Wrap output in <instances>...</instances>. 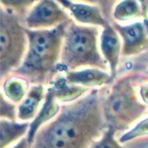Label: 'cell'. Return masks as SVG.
<instances>
[{
	"instance_id": "cell-1",
	"label": "cell",
	"mask_w": 148,
	"mask_h": 148,
	"mask_svg": "<svg viewBox=\"0 0 148 148\" xmlns=\"http://www.w3.org/2000/svg\"><path fill=\"white\" fill-rule=\"evenodd\" d=\"M111 86L92 89L63 105L58 114L38 130L31 148H91L108 127L103 106Z\"/></svg>"
},
{
	"instance_id": "cell-2",
	"label": "cell",
	"mask_w": 148,
	"mask_h": 148,
	"mask_svg": "<svg viewBox=\"0 0 148 148\" xmlns=\"http://www.w3.org/2000/svg\"><path fill=\"white\" fill-rule=\"evenodd\" d=\"M70 21L48 30L25 28L29 41L27 53L21 66L12 75L19 76L32 86L50 85L58 74L64 38Z\"/></svg>"
},
{
	"instance_id": "cell-3",
	"label": "cell",
	"mask_w": 148,
	"mask_h": 148,
	"mask_svg": "<svg viewBox=\"0 0 148 148\" xmlns=\"http://www.w3.org/2000/svg\"><path fill=\"white\" fill-rule=\"evenodd\" d=\"M143 78L140 73H127L110 87L104 100V114L107 125L117 132L130 129L147 112L139 95Z\"/></svg>"
},
{
	"instance_id": "cell-4",
	"label": "cell",
	"mask_w": 148,
	"mask_h": 148,
	"mask_svg": "<svg viewBox=\"0 0 148 148\" xmlns=\"http://www.w3.org/2000/svg\"><path fill=\"white\" fill-rule=\"evenodd\" d=\"M82 68L107 71L109 66L99 50L98 28L79 25L71 19L64 38L58 73L79 71Z\"/></svg>"
},
{
	"instance_id": "cell-5",
	"label": "cell",
	"mask_w": 148,
	"mask_h": 148,
	"mask_svg": "<svg viewBox=\"0 0 148 148\" xmlns=\"http://www.w3.org/2000/svg\"><path fill=\"white\" fill-rule=\"evenodd\" d=\"M0 70L3 81L21 66L29 45L25 28L18 16L3 7L0 12Z\"/></svg>"
},
{
	"instance_id": "cell-6",
	"label": "cell",
	"mask_w": 148,
	"mask_h": 148,
	"mask_svg": "<svg viewBox=\"0 0 148 148\" xmlns=\"http://www.w3.org/2000/svg\"><path fill=\"white\" fill-rule=\"evenodd\" d=\"M71 19L56 0H39L27 14L25 25L30 30H48Z\"/></svg>"
},
{
	"instance_id": "cell-7",
	"label": "cell",
	"mask_w": 148,
	"mask_h": 148,
	"mask_svg": "<svg viewBox=\"0 0 148 148\" xmlns=\"http://www.w3.org/2000/svg\"><path fill=\"white\" fill-rule=\"evenodd\" d=\"M112 26L123 40L121 57H134L148 50V35L143 23L127 25L113 23Z\"/></svg>"
},
{
	"instance_id": "cell-8",
	"label": "cell",
	"mask_w": 148,
	"mask_h": 148,
	"mask_svg": "<svg viewBox=\"0 0 148 148\" xmlns=\"http://www.w3.org/2000/svg\"><path fill=\"white\" fill-rule=\"evenodd\" d=\"M100 51L103 58L108 64L111 76L115 81L118 76L122 45L119 34L109 23L104 27L100 36Z\"/></svg>"
},
{
	"instance_id": "cell-9",
	"label": "cell",
	"mask_w": 148,
	"mask_h": 148,
	"mask_svg": "<svg viewBox=\"0 0 148 148\" xmlns=\"http://www.w3.org/2000/svg\"><path fill=\"white\" fill-rule=\"evenodd\" d=\"M68 84L95 89L113 84V79L108 71L99 69L86 68L73 71L61 72Z\"/></svg>"
},
{
	"instance_id": "cell-10",
	"label": "cell",
	"mask_w": 148,
	"mask_h": 148,
	"mask_svg": "<svg viewBox=\"0 0 148 148\" xmlns=\"http://www.w3.org/2000/svg\"><path fill=\"white\" fill-rule=\"evenodd\" d=\"M64 8L67 9L73 18L83 25H100L103 28L108 24L101 14L99 6L89 4H82L71 0H56Z\"/></svg>"
},
{
	"instance_id": "cell-11",
	"label": "cell",
	"mask_w": 148,
	"mask_h": 148,
	"mask_svg": "<svg viewBox=\"0 0 148 148\" xmlns=\"http://www.w3.org/2000/svg\"><path fill=\"white\" fill-rule=\"evenodd\" d=\"M59 102L55 98L51 90L48 87L46 90V95L45 101L42 105L41 109L35 117L32 122H31L30 129L27 133V138L29 143L32 145L34 141L35 136L38 130L46 123L53 119L59 112L61 107L58 104Z\"/></svg>"
},
{
	"instance_id": "cell-12",
	"label": "cell",
	"mask_w": 148,
	"mask_h": 148,
	"mask_svg": "<svg viewBox=\"0 0 148 148\" xmlns=\"http://www.w3.org/2000/svg\"><path fill=\"white\" fill-rule=\"evenodd\" d=\"M46 91L44 86H32L27 96L18 107V119L27 122L35 119L40 105L44 103Z\"/></svg>"
},
{
	"instance_id": "cell-13",
	"label": "cell",
	"mask_w": 148,
	"mask_h": 148,
	"mask_svg": "<svg viewBox=\"0 0 148 148\" xmlns=\"http://www.w3.org/2000/svg\"><path fill=\"white\" fill-rule=\"evenodd\" d=\"M49 88L53 92L57 100L64 104L75 101L92 90L83 86L68 84L61 72L58 74L54 80L50 84Z\"/></svg>"
},
{
	"instance_id": "cell-14",
	"label": "cell",
	"mask_w": 148,
	"mask_h": 148,
	"mask_svg": "<svg viewBox=\"0 0 148 148\" xmlns=\"http://www.w3.org/2000/svg\"><path fill=\"white\" fill-rule=\"evenodd\" d=\"M31 123H17L6 119L0 121V147L7 148L10 145L16 142L27 132H29Z\"/></svg>"
},
{
	"instance_id": "cell-15",
	"label": "cell",
	"mask_w": 148,
	"mask_h": 148,
	"mask_svg": "<svg viewBox=\"0 0 148 148\" xmlns=\"http://www.w3.org/2000/svg\"><path fill=\"white\" fill-rule=\"evenodd\" d=\"M30 83L16 75H11L2 81V92L11 102L14 104H21L27 96Z\"/></svg>"
},
{
	"instance_id": "cell-16",
	"label": "cell",
	"mask_w": 148,
	"mask_h": 148,
	"mask_svg": "<svg viewBox=\"0 0 148 148\" xmlns=\"http://www.w3.org/2000/svg\"><path fill=\"white\" fill-rule=\"evenodd\" d=\"M113 18L125 22L137 18H142V8L138 0H122L114 8Z\"/></svg>"
},
{
	"instance_id": "cell-17",
	"label": "cell",
	"mask_w": 148,
	"mask_h": 148,
	"mask_svg": "<svg viewBox=\"0 0 148 148\" xmlns=\"http://www.w3.org/2000/svg\"><path fill=\"white\" fill-rule=\"evenodd\" d=\"M116 132V129H114L112 126L108 125L103 136L96 143H94L91 148H134L133 145L131 147L120 145L119 141L115 138Z\"/></svg>"
},
{
	"instance_id": "cell-18",
	"label": "cell",
	"mask_w": 148,
	"mask_h": 148,
	"mask_svg": "<svg viewBox=\"0 0 148 148\" xmlns=\"http://www.w3.org/2000/svg\"><path fill=\"white\" fill-rule=\"evenodd\" d=\"M142 137H148V118L142 119L134 126V128L123 134L119 141L120 144H123Z\"/></svg>"
},
{
	"instance_id": "cell-19",
	"label": "cell",
	"mask_w": 148,
	"mask_h": 148,
	"mask_svg": "<svg viewBox=\"0 0 148 148\" xmlns=\"http://www.w3.org/2000/svg\"><path fill=\"white\" fill-rule=\"evenodd\" d=\"M38 0H1L2 5L12 12L25 14Z\"/></svg>"
},
{
	"instance_id": "cell-20",
	"label": "cell",
	"mask_w": 148,
	"mask_h": 148,
	"mask_svg": "<svg viewBox=\"0 0 148 148\" xmlns=\"http://www.w3.org/2000/svg\"><path fill=\"white\" fill-rule=\"evenodd\" d=\"M1 119L16 122L18 119V111L16 104L8 101L5 99V94L1 92Z\"/></svg>"
},
{
	"instance_id": "cell-21",
	"label": "cell",
	"mask_w": 148,
	"mask_h": 148,
	"mask_svg": "<svg viewBox=\"0 0 148 148\" xmlns=\"http://www.w3.org/2000/svg\"><path fill=\"white\" fill-rule=\"evenodd\" d=\"M139 95L142 101L148 106V83L141 84L139 86Z\"/></svg>"
},
{
	"instance_id": "cell-22",
	"label": "cell",
	"mask_w": 148,
	"mask_h": 148,
	"mask_svg": "<svg viewBox=\"0 0 148 148\" xmlns=\"http://www.w3.org/2000/svg\"><path fill=\"white\" fill-rule=\"evenodd\" d=\"M138 1L142 8V18L145 19L148 18V0H138Z\"/></svg>"
},
{
	"instance_id": "cell-23",
	"label": "cell",
	"mask_w": 148,
	"mask_h": 148,
	"mask_svg": "<svg viewBox=\"0 0 148 148\" xmlns=\"http://www.w3.org/2000/svg\"><path fill=\"white\" fill-rule=\"evenodd\" d=\"M12 148H31V144L29 143L27 138H24Z\"/></svg>"
},
{
	"instance_id": "cell-24",
	"label": "cell",
	"mask_w": 148,
	"mask_h": 148,
	"mask_svg": "<svg viewBox=\"0 0 148 148\" xmlns=\"http://www.w3.org/2000/svg\"><path fill=\"white\" fill-rule=\"evenodd\" d=\"M134 148H148V137H145L143 139H140V141L136 142L133 145Z\"/></svg>"
},
{
	"instance_id": "cell-25",
	"label": "cell",
	"mask_w": 148,
	"mask_h": 148,
	"mask_svg": "<svg viewBox=\"0 0 148 148\" xmlns=\"http://www.w3.org/2000/svg\"><path fill=\"white\" fill-rule=\"evenodd\" d=\"M145 27V30H146V32H147V35H148V18L144 19V22H143Z\"/></svg>"
},
{
	"instance_id": "cell-26",
	"label": "cell",
	"mask_w": 148,
	"mask_h": 148,
	"mask_svg": "<svg viewBox=\"0 0 148 148\" xmlns=\"http://www.w3.org/2000/svg\"><path fill=\"white\" fill-rule=\"evenodd\" d=\"M88 2H91V3H97V2H99V1H103V0H87Z\"/></svg>"
},
{
	"instance_id": "cell-27",
	"label": "cell",
	"mask_w": 148,
	"mask_h": 148,
	"mask_svg": "<svg viewBox=\"0 0 148 148\" xmlns=\"http://www.w3.org/2000/svg\"><path fill=\"white\" fill-rule=\"evenodd\" d=\"M145 74H146V76H147V79H148V70L145 71Z\"/></svg>"
},
{
	"instance_id": "cell-28",
	"label": "cell",
	"mask_w": 148,
	"mask_h": 148,
	"mask_svg": "<svg viewBox=\"0 0 148 148\" xmlns=\"http://www.w3.org/2000/svg\"><path fill=\"white\" fill-rule=\"evenodd\" d=\"M71 1H74V2H75V1H78V0H71Z\"/></svg>"
}]
</instances>
